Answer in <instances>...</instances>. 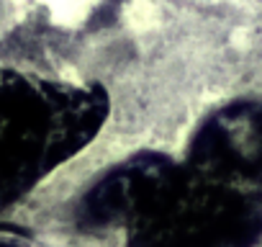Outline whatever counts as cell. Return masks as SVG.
I'll use <instances>...</instances> for the list:
<instances>
[{"label": "cell", "mask_w": 262, "mask_h": 247, "mask_svg": "<svg viewBox=\"0 0 262 247\" xmlns=\"http://www.w3.org/2000/svg\"><path fill=\"white\" fill-rule=\"evenodd\" d=\"M80 221L123 224L131 247H249L262 234V193L254 180L195 162L139 157L85 196Z\"/></svg>", "instance_id": "obj_1"}, {"label": "cell", "mask_w": 262, "mask_h": 247, "mask_svg": "<svg viewBox=\"0 0 262 247\" xmlns=\"http://www.w3.org/2000/svg\"><path fill=\"white\" fill-rule=\"evenodd\" d=\"M100 85L0 65V203L36 186L93 142L108 116Z\"/></svg>", "instance_id": "obj_2"}, {"label": "cell", "mask_w": 262, "mask_h": 247, "mask_svg": "<svg viewBox=\"0 0 262 247\" xmlns=\"http://www.w3.org/2000/svg\"><path fill=\"white\" fill-rule=\"evenodd\" d=\"M190 162L211 173L262 180V106H231L201 129Z\"/></svg>", "instance_id": "obj_3"}]
</instances>
